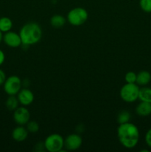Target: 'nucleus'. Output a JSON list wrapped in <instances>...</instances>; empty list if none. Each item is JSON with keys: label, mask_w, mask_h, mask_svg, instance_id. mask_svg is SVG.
Wrapping results in <instances>:
<instances>
[{"label": "nucleus", "mask_w": 151, "mask_h": 152, "mask_svg": "<svg viewBox=\"0 0 151 152\" xmlns=\"http://www.w3.org/2000/svg\"><path fill=\"white\" fill-rule=\"evenodd\" d=\"M117 136L120 143L126 148L131 149L136 146L139 140V131L133 123L120 124L117 129Z\"/></svg>", "instance_id": "1"}, {"label": "nucleus", "mask_w": 151, "mask_h": 152, "mask_svg": "<svg viewBox=\"0 0 151 152\" xmlns=\"http://www.w3.org/2000/svg\"><path fill=\"white\" fill-rule=\"evenodd\" d=\"M22 44L24 45H32L40 41L42 31L39 25L35 22H29L22 27L19 31Z\"/></svg>", "instance_id": "2"}, {"label": "nucleus", "mask_w": 151, "mask_h": 152, "mask_svg": "<svg viewBox=\"0 0 151 152\" xmlns=\"http://www.w3.org/2000/svg\"><path fill=\"white\" fill-rule=\"evenodd\" d=\"M88 19V13L83 7H75L70 10L67 16V20L73 26H80Z\"/></svg>", "instance_id": "3"}, {"label": "nucleus", "mask_w": 151, "mask_h": 152, "mask_svg": "<svg viewBox=\"0 0 151 152\" xmlns=\"http://www.w3.org/2000/svg\"><path fill=\"white\" fill-rule=\"evenodd\" d=\"M140 88L136 83H126L120 90V96L126 102H133L139 99Z\"/></svg>", "instance_id": "4"}, {"label": "nucleus", "mask_w": 151, "mask_h": 152, "mask_svg": "<svg viewBox=\"0 0 151 152\" xmlns=\"http://www.w3.org/2000/svg\"><path fill=\"white\" fill-rule=\"evenodd\" d=\"M44 144L46 151L49 152H61L64 148L65 140L59 134H52L47 137Z\"/></svg>", "instance_id": "5"}, {"label": "nucleus", "mask_w": 151, "mask_h": 152, "mask_svg": "<svg viewBox=\"0 0 151 152\" xmlns=\"http://www.w3.org/2000/svg\"><path fill=\"white\" fill-rule=\"evenodd\" d=\"M4 91L7 95H17L19 91L22 89V83L21 79L17 76H10L6 79L5 82L3 84Z\"/></svg>", "instance_id": "6"}, {"label": "nucleus", "mask_w": 151, "mask_h": 152, "mask_svg": "<svg viewBox=\"0 0 151 152\" xmlns=\"http://www.w3.org/2000/svg\"><path fill=\"white\" fill-rule=\"evenodd\" d=\"M30 114L25 106L18 107L13 112V120L19 126L26 125L30 121Z\"/></svg>", "instance_id": "7"}, {"label": "nucleus", "mask_w": 151, "mask_h": 152, "mask_svg": "<svg viewBox=\"0 0 151 152\" xmlns=\"http://www.w3.org/2000/svg\"><path fill=\"white\" fill-rule=\"evenodd\" d=\"M82 144V138L79 134H71L65 139L64 147L66 151H75L78 149Z\"/></svg>", "instance_id": "8"}, {"label": "nucleus", "mask_w": 151, "mask_h": 152, "mask_svg": "<svg viewBox=\"0 0 151 152\" xmlns=\"http://www.w3.org/2000/svg\"><path fill=\"white\" fill-rule=\"evenodd\" d=\"M3 41L5 43L6 45L12 48H16L22 45L19 34L11 31L3 34Z\"/></svg>", "instance_id": "9"}, {"label": "nucleus", "mask_w": 151, "mask_h": 152, "mask_svg": "<svg viewBox=\"0 0 151 152\" xmlns=\"http://www.w3.org/2000/svg\"><path fill=\"white\" fill-rule=\"evenodd\" d=\"M17 98L21 105L23 106H28L33 102L34 95L30 89L22 88L18 93Z\"/></svg>", "instance_id": "10"}, {"label": "nucleus", "mask_w": 151, "mask_h": 152, "mask_svg": "<svg viewBox=\"0 0 151 152\" xmlns=\"http://www.w3.org/2000/svg\"><path fill=\"white\" fill-rule=\"evenodd\" d=\"M28 136V131L23 126H19L12 132V137L16 142H23Z\"/></svg>", "instance_id": "11"}, {"label": "nucleus", "mask_w": 151, "mask_h": 152, "mask_svg": "<svg viewBox=\"0 0 151 152\" xmlns=\"http://www.w3.org/2000/svg\"><path fill=\"white\" fill-rule=\"evenodd\" d=\"M136 114L141 117H147L151 114V103L141 101L140 103L136 106Z\"/></svg>", "instance_id": "12"}, {"label": "nucleus", "mask_w": 151, "mask_h": 152, "mask_svg": "<svg viewBox=\"0 0 151 152\" xmlns=\"http://www.w3.org/2000/svg\"><path fill=\"white\" fill-rule=\"evenodd\" d=\"M151 80V74L150 73L147 71H140L137 74L136 77V83L138 86H144L147 85Z\"/></svg>", "instance_id": "13"}, {"label": "nucleus", "mask_w": 151, "mask_h": 152, "mask_svg": "<svg viewBox=\"0 0 151 152\" xmlns=\"http://www.w3.org/2000/svg\"><path fill=\"white\" fill-rule=\"evenodd\" d=\"M50 25L55 28H61L66 23V19L60 14L53 15L50 18Z\"/></svg>", "instance_id": "14"}, {"label": "nucleus", "mask_w": 151, "mask_h": 152, "mask_svg": "<svg viewBox=\"0 0 151 152\" xmlns=\"http://www.w3.org/2000/svg\"><path fill=\"white\" fill-rule=\"evenodd\" d=\"M12 28H13V22L10 18L7 16L0 18V31L1 32H8L11 31Z\"/></svg>", "instance_id": "15"}, {"label": "nucleus", "mask_w": 151, "mask_h": 152, "mask_svg": "<svg viewBox=\"0 0 151 152\" xmlns=\"http://www.w3.org/2000/svg\"><path fill=\"white\" fill-rule=\"evenodd\" d=\"M139 99L143 102H147L151 103V88H141L139 90Z\"/></svg>", "instance_id": "16"}, {"label": "nucleus", "mask_w": 151, "mask_h": 152, "mask_svg": "<svg viewBox=\"0 0 151 152\" xmlns=\"http://www.w3.org/2000/svg\"><path fill=\"white\" fill-rule=\"evenodd\" d=\"M19 99L16 97V95H11V96H9L6 100L5 106L9 111H14L19 107Z\"/></svg>", "instance_id": "17"}, {"label": "nucleus", "mask_w": 151, "mask_h": 152, "mask_svg": "<svg viewBox=\"0 0 151 152\" xmlns=\"http://www.w3.org/2000/svg\"><path fill=\"white\" fill-rule=\"evenodd\" d=\"M130 113L127 111H121L117 117V122L118 124H123L130 122Z\"/></svg>", "instance_id": "18"}, {"label": "nucleus", "mask_w": 151, "mask_h": 152, "mask_svg": "<svg viewBox=\"0 0 151 152\" xmlns=\"http://www.w3.org/2000/svg\"><path fill=\"white\" fill-rule=\"evenodd\" d=\"M27 130L30 133H36L39 130V125L36 121H29L27 123Z\"/></svg>", "instance_id": "19"}, {"label": "nucleus", "mask_w": 151, "mask_h": 152, "mask_svg": "<svg viewBox=\"0 0 151 152\" xmlns=\"http://www.w3.org/2000/svg\"><path fill=\"white\" fill-rule=\"evenodd\" d=\"M139 4L143 11L146 13L151 12V0H140Z\"/></svg>", "instance_id": "20"}, {"label": "nucleus", "mask_w": 151, "mask_h": 152, "mask_svg": "<svg viewBox=\"0 0 151 152\" xmlns=\"http://www.w3.org/2000/svg\"><path fill=\"white\" fill-rule=\"evenodd\" d=\"M137 74L133 71H129L125 74V81L127 83H136Z\"/></svg>", "instance_id": "21"}, {"label": "nucleus", "mask_w": 151, "mask_h": 152, "mask_svg": "<svg viewBox=\"0 0 151 152\" xmlns=\"http://www.w3.org/2000/svg\"><path fill=\"white\" fill-rule=\"evenodd\" d=\"M145 142L147 145L151 148V129H150L145 134Z\"/></svg>", "instance_id": "22"}, {"label": "nucleus", "mask_w": 151, "mask_h": 152, "mask_svg": "<svg viewBox=\"0 0 151 152\" xmlns=\"http://www.w3.org/2000/svg\"><path fill=\"white\" fill-rule=\"evenodd\" d=\"M6 74L4 73V71H2L1 69H0V86L3 85L4 83L6 80Z\"/></svg>", "instance_id": "23"}, {"label": "nucleus", "mask_w": 151, "mask_h": 152, "mask_svg": "<svg viewBox=\"0 0 151 152\" xmlns=\"http://www.w3.org/2000/svg\"><path fill=\"white\" fill-rule=\"evenodd\" d=\"M4 60H5V55L4 52L0 49V66L4 63Z\"/></svg>", "instance_id": "24"}, {"label": "nucleus", "mask_w": 151, "mask_h": 152, "mask_svg": "<svg viewBox=\"0 0 151 152\" xmlns=\"http://www.w3.org/2000/svg\"><path fill=\"white\" fill-rule=\"evenodd\" d=\"M2 41H3V33L0 31V44H1Z\"/></svg>", "instance_id": "25"}, {"label": "nucleus", "mask_w": 151, "mask_h": 152, "mask_svg": "<svg viewBox=\"0 0 151 152\" xmlns=\"http://www.w3.org/2000/svg\"><path fill=\"white\" fill-rule=\"evenodd\" d=\"M150 13H151V12H150Z\"/></svg>", "instance_id": "26"}]
</instances>
